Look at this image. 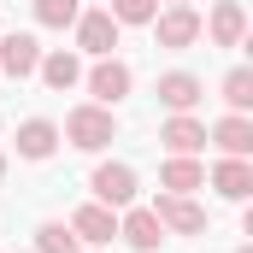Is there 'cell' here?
Returning <instances> with one entry per match:
<instances>
[{
	"instance_id": "6da1fadb",
	"label": "cell",
	"mask_w": 253,
	"mask_h": 253,
	"mask_svg": "<svg viewBox=\"0 0 253 253\" xmlns=\"http://www.w3.org/2000/svg\"><path fill=\"white\" fill-rule=\"evenodd\" d=\"M65 141H71L77 153H100L106 141H118L112 106H71V112H65Z\"/></svg>"
},
{
	"instance_id": "7a4b0ae2",
	"label": "cell",
	"mask_w": 253,
	"mask_h": 253,
	"mask_svg": "<svg viewBox=\"0 0 253 253\" xmlns=\"http://www.w3.org/2000/svg\"><path fill=\"white\" fill-rule=\"evenodd\" d=\"M153 36H159V47L183 53V47L200 42V12H194V6H165V12H153Z\"/></svg>"
},
{
	"instance_id": "3957f363",
	"label": "cell",
	"mask_w": 253,
	"mask_h": 253,
	"mask_svg": "<svg viewBox=\"0 0 253 253\" xmlns=\"http://www.w3.org/2000/svg\"><path fill=\"white\" fill-rule=\"evenodd\" d=\"M129 88H135V71H129L124 59H112V53L88 71V94H94V106H118Z\"/></svg>"
},
{
	"instance_id": "277c9868",
	"label": "cell",
	"mask_w": 253,
	"mask_h": 253,
	"mask_svg": "<svg viewBox=\"0 0 253 253\" xmlns=\"http://www.w3.org/2000/svg\"><path fill=\"white\" fill-rule=\"evenodd\" d=\"M118 18L112 12H77V47L83 53H94V59H106L112 47H118Z\"/></svg>"
},
{
	"instance_id": "5b68a950",
	"label": "cell",
	"mask_w": 253,
	"mask_h": 253,
	"mask_svg": "<svg viewBox=\"0 0 253 253\" xmlns=\"http://www.w3.org/2000/svg\"><path fill=\"white\" fill-rule=\"evenodd\" d=\"M88 189H94V200L100 206H129L135 200V165H94V177H88Z\"/></svg>"
},
{
	"instance_id": "8992f818",
	"label": "cell",
	"mask_w": 253,
	"mask_h": 253,
	"mask_svg": "<svg viewBox=\"0 0 253 253\" xmlns=\"http://www.w3.org/2000/svg\"><path fill=\"white\" fill-rule=\"evenodd\" d=\"M200 36H212V47H242V36H248V12H242V0H218L212 18L200 24Z\"/></svg>"
},
{
	"instance_id": "52a82bcc",
	"label": "cell",
	"mask_w": 253,
	"mask_h": 253,
	"mask_svg": "<svg viewBox=\"0 0 253 253\" xmlns=\"http://www.w3.org/2000/svg\"><path fill=\"white\" fill-rule=\"evenodd\" d=\"M153 218H159L165 230H177V236H200V230H206V206H194L189 194H159Z\"/></svg>"
},
{
	"instance_id": "ba28073f",
	"label": "cell",
	"mask_w": 253,
	"mask_h": 253,
	"mask_svg": "<svg viewBox=\"0 0 253 253\" xmlns=\"http://www.w3.org/2000/svg\"><path fill=\"white\" fill-rule=\"evenodd\" d=\"M153 94H159V106H165V112H194V106H200V94H206V83H200L194 71H165Z\"/></svg>"
},
{
	"instance_id": "9c48e42d",
	"label": "cell",
	"mask_w": 253,
	"mask_h": 253,
	"mask_svg": "<svg viewBox=\"0 0 253 253\" xmlns=\"http://www.w3.org/2000/svg\"><path fill=\"white\" fill-rule=\"evenodd\" d=\"M71 236H77V242H88V248H106V242L118 236L112 206H100V200H94V206H77V212H71Z\"/></svg>"
},
{
	"instance_id": "30bf717a",
	"label": "cell",
	"mask_w": 253,
	"mask_h": 253,
	"mask_svg": "<svg viewBox=\"0 0 253 253\" xmlns=\"http://www.w3.org/2000/svg\"><path fill=\"white\" fill-rule=\"evenodd\" d=\"M36 65H42V42L36 36H24V30L0 36V71L6 77H36Z\"/></svg>"
},
{
	"instance_id": "8fae6325",
	"label": "cell",
	"mask_w": 253,
	"mask_h": 253,
	"mask_svg": "<svg viewBox=\"0 0 253 253\" xmlns=\"http://www.w3.org/2000/svg\"><path fill=\"white\" fill-rule=\"evenodd\" d=\"M118 236H124L135 253H153L159 242H165V224L153 218V206H129V212H124V224H118Z\"/></svg>"
},
{
	"instance_id": "7c38bea8",
	"label": "cell",
	"mask_w": 253,
	"mask_h": 253,
	"mask_svg": "<svg viewBox=\"0 0 253 253\" xmlns=\"http://www.w3.org/2000/svg\"><path fill=\"white\" fill-rule=\"evenodd\" d=\"M206 141H218V147H224V159H248V153H253V124H248V112L218 118V124L206 129Z\"/></svg>"
},
{
	"instance_id": "4fadbf2b",
	"label": "cell",
	"mask_w": 253,
	"mask_h": 253,
	"mask_svg": "<svg viewBox=\"0 0 253 253\" xmlns=\"http://www.w3.org/2000/svg\"><path fill=\"white\" fill-rule=\"evenodd\" d=\"M159 189H165V194H194V189H206L200 159H194V153H171V159L159 165Z\"/></svg>"
},
{
	"instance_id": "5bb4252c",
	"label": "cell",
	"mask_w": 253,
	"mask_h": 253,
	"mask_svg": "<svg viewBox=\"0 0 253 253\" xmlns=\"http://www.w3.org/2000/svg\"><path fill=\"white\" fill-rule=\"evenodd\" d=\"M159 141H165L171 153H200V147H206V124H200L194 112H171L165 129H159Z\"/></svg>"
},
{
	"instance_id": "9a60e30c",
	"label": "cell",
	"mask_w": 253,
	"mask_h": 253,
	"mask_svg": "<svg viewBox=\"0 0 253 253\" xmlns=\"http://www.w3.org/2000/svg\"><path fill=\"white\" fill-rule=\"evenodd\" d=\"M53 147H59V124H47V118H24L18 124V153L24 159H53Z\"/></svg>"
},
{
	"instance_id": "2e32d148",
	"label": "cell",
	"mask_w": 253,
	"mask_h": 253,
	"mask_svg": "<svg viewBox=\"0 0 253 253\" xmlns=\"http://www.w3.org/2000/svg\"><path fill=\"white\" fill-rule=\"evenodd\" d=\"M212 189L224 194V200H248L253 194V165L248 159H218L212 165Z\"/></svg>"
},
{
	"instance_id": "e0dca14e",
	"label": "cell",
	"mask_w": 253,
	"mask_h": 253,
	"mask_svg": "<svg viewBox=\"0 0 253 253\" xmlns=\"http://www.w3.org/2000/svg\"><path fill=\"white\" fill-rule=\"evenodd\" d=\"M36 71H42V83H47V88H53V94H65V88H77V83H83V65H77V53H42V65H36Z\"/></svg>"
},
{
	"instance_id": "ac0fdd59",
	"label": "cell",
	"mask_w": 253,
	"mask_h": 253,
	"mask_svg": "<svg viewBox=\"0 0 253 253\" xmlns=\"http://www.w3.org/2000/svg\"><path fill=\"white\" fill-rule=\"evenodd\" d=\"M224 106H230V112H248L253 106V71L248 65H236V71L224 77Z\"/></svg>"
},
{
	"instance_id": "d6986e66",
	"label": "cell",
	"mask_w": 253,
	"mask_h": 253,
	"mask_svg": "<svg viewBox=\"0 0 253 253\" xmlns=\"http://www.w3.org/2000/svg\"><path fill=\"white\" fill-rule=\"evenodd\" d=\"M77 12H83V0H36V24H47V30L77 24Z\"/></svg>"
},
{
	"instance_id": "ffe728a7",
	"label": "cell",
	"mask_w": 253,
	"mask_h": 253,
	"mask_svg": "<svg viewBox=\"0 0 253 253\" xmlns=\"http://www.w3.org/2000/svg\"><path fill=\"white\" fill-rule=\"evenodd\" d=\"M36 253H77L71 224H42V230H36Z\"/></svg>"
},
{
	"instance_id": "44dd1931",
	"label": "cell",
	"mask_w": 253,
	"mask_h": 253,
	"mask_svg": "<svg viewBox=\"0 0 253 253\" xmlns=\"http://www.w3.org/2000/svg\"><path fill=\"white\" fill-rule=\"evenodd\" d=\"M118 24H153V12H159V0H112L106 6Z\"/></svg>"
},
{
	"instance_id": "7402d4cb",
	"label": "cell",
	"mask_w": 253,
	"mask_h": 253,
	"mask_svg": "<svg viewBox=\"0 0 253 253\" xmlns=\"http://www.w3.org/2000/svg\"><path fill=\"white\" fill-rule=\"evenodd\" d=\"M0 177H6V153H0Z\"/></svg>"
},
{
	"instance_id": "603a6c76",
	"label": "cell",
	"mask_w": 253,
	"mask_h": 253,
	"mask_svg": "<svg viewBox=\"0 0 253 253\" xmlns=\"http://www.w3.org/2000/svg\"><path fill=\"white\" fill-rule=\"evenodd\" d=\"M171 6H189V0H171Z\"/></svg>"
},
{
	"instance_id": "cb8c5ba5",
	"label": "cell",
	"mask_w": 253,
	"mask_h": 253,
	"mask_svg": "<svg viewBox=\"0 0 253 253\" xmlns=\"http://www.w3.org/2000/svg\"><path fill=\"white\" fill-rule=\"evenodd\" d=\"M236 253H253V248H236Z\"/></svg>"
}]
</instances>
